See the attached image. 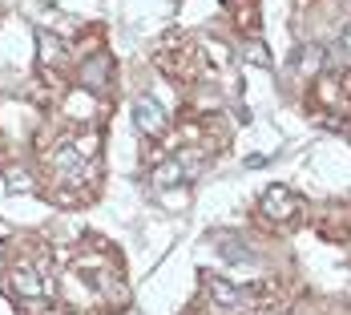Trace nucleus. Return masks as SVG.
Segmentation results:
<instances>
[{
    "mask_svg": "<svg viewBox=\"0 0 351 315\" xmlns=\"http://www.w3.org/2000/svg\"><path fill=\"white\" fill-rule=\"evenodd\" d=\"M36 40H40V49H45V61H61V40L53 33H36Z\"/></svg>",
    "mask_w": 351,
    "mask_h": 315,
    "instance_id": "6",
    "label": "nucleus"
},
{
    "mask_svg": "<svg viewBox=\"0 0 351 315\" xmlns=\"http://www.w3.org/2000/svg\"><path fill=\"white\" fill-rule=\"evenodd\" d=\"M295 210H299V198H295L287 186H271V190L258 198V214H263L267 222H291Z\"/></svg>",
    "mask_w": 351,
    "mask_h": 315,
    "instance_id": "3",
    "label": "nucleus"
},
{
    "mask_svg": "<svg viewBox=\"0 0 351 315\" xmlns=\"http://www.w3.org/2000/svg\"><path fill=\"white\" fill-rule=\"evenodd\" d=\"M134 126H138L145 138H154V134H162L166 130V109L158 97H138L134 105Z\"/></svg>",
    "mask_w": 351,
    "mask_h": 315,
    "instance_id": "4",
    "label": "nucleus"
},
{
    "mask_svg": "<svg viewBox=\"0 0 351 315\" xmlns=\"http://www.w3.org/2000/svg\"><path fill=\"white\" fill-rule=\"evenodd\" d=\"M109 77H113V65H109L106 53L85 57V65H81V89H89V93H106Z\"/></svg>",
    "mask_w": 351,
    "mask_h": 315,
    "instance_id": "5",
    "label": "nucleus"
},
{
    "mask_svg": "<svg viewBox=\"0 0 351 315\" xmlns=\"http://www.w3.org/2000/svg\"><path fill=\"white\" fill-rule=\"evenodd\" d=\"M8 291L21 299V303H45L49 295V275L40 263H16L8 271Z\"/></svg>",
    "mask_w": 351,
    "mask_h": 315,
    "instance_id": "2",
    "label": "nucleus"
},
{
    "mask_svg": "<svg viewBox=\"0 0 351 315\" xmlns=\"http://www.w3.org/2000/svg\"><path fill=\"white\" fill-rule=\"evenodd\" d=\"M97 145L101 141L93 138V134H69L57 145H49L45 150V174H49V182L65 186L69 194H89L93 182L101 178Z\"/></svg>",
    "mask_w": 351,
    "mask_h": 315,
    "instance_id": "1",
    "label": "nucleus"
}]
</instances>
